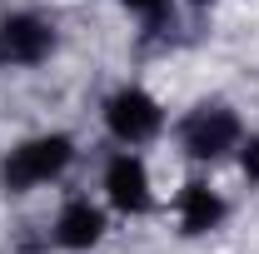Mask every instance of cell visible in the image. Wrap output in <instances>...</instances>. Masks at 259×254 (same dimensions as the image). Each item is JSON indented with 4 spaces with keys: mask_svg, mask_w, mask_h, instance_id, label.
I'll return each mask as SVG.
<instances>
[{
    "mask_svg": "<svg viewBox=\"0 0 259 254\" xmlns=\"http://www.w3.org/2000/svg\"><path fill=\"white\" fill-rule=\"evenodd\" d=\"M105 125H110V135L120 145H145V140L160 135L164 110H160V100L150 95V90L125 85V90H115V95L105 100Z\"/></svg>",
    "mask_w": 259,
    "mask_h": 254,
    "instance_id": "obj_3",
    "label": "cell"
},
{
    "mask_svg": "<svg viewBox=\"0 0 259 254\" xmlns=\"http://www.w3.org/2000/svg\"><path fill=\"white\" fill-rule=\"evenodd\" d=\"M220 220H225V199L209 190V185L190 180L180 190V229L185 234H209V229H220Z\"/></svg>",
    "mask_w": 259,
    "mask_h": 254,
    "instance_id": "obj_7",
    "label": "cell"
},
{
    "mask_svg": "<svg viewBox=\"0 0 259 254\" xmlns=\"http://www.w3.org/2000/svg\"><path fill=\"white\" fill-rule=\"evenodd\" d=\"M180 145L190 159H220L239 145V115L229 105H194L180 125Z\"/></svg>",
    "mask_w": 259,
    "mask_h": 254,
    "instance_id": "obj_2",
    "label": "cell"
},
{
    "mask_svg": "<svg viewBox=\"0 0 259 254\" xmlns=\"http://www.w3.org/2000/svg\"><path fill=\"white\" fill-rule=\"evenodd\" d=\"M194 5H204V0H194Z\"/></svg>",
    "mask_w": 259,
    "mask_h": 254,
    "instance_id": "obj_10",
    "label": "cell"
},
{
    "mask_svg": "<svg viewBox=\"0 0 259 254\" xmlns=\"http://www.w3.org/2000/svg\"><path fill=\"white\" fill-rule=\"evenodd\" d=\"M75 155V145H70V135H35L25 145H15L5 164H0V185L10 194H25L35 185H50L55 175H65V164Z\"/></svg>",
    "mask_w": 259,
    "mask_h": 254,
    "instance_id": "obj_1",
    "label": "cell"
},
{
    "mask_svg": "<svg viewBox=\"0 0 259 254\" xmlns=\"http://www.w3.org/2000/svg\"><path fill=\"white\" fill-rule=\"evenodd\" d=\"M239 164H244V175H249V180H259V135H254V140H244V155H239Z\"/></svg>",
    "mask_w": 259,
    "mask_h": 254,
    "instance_id": "obj_9",
    "label": "cell"
},
{
    "mask_svg": "<svg viewBox=\"0 0 259 254\" xmlns=\"http://www.w3.org/2000/svg\"><path fill=\"white\" fill-rule=\"evenodd\" d=\"M105 234V215H100L90 199H70L60 215H55V244L60 249H90Z\"/></svg>",
    "mask_w": 259,
    "mask_h": 254,
    "instance_id": "obj_6",
    "label": "cell"
},
{
    "mask_svg": "<svg viewBox=\"0 0 259 254\" xmlns=\"http://www.w3.org/2000/svg\"><path fill=\"white\" fill-rule=\"evenodd\" d=\"M55 50V30L40 15H5L0 20V60L5 65H40Z\"/></svg>",
    "mask_w": 259,
    "mask_h": 254,
    "instance_id": "obj_4",
    "label": "cell"
},
{
    "mask_svg": "<svg viewBox=\"0 0 259 254\" xmlns=\"http://www.w3.org/2000/svg\"><path fill=\"white\" fill-rule=\"evenodd\" d=\"M125 5L135 10V15H140V20H150V25H160L164 15L175 10V0H125Z\"/></svg>",
    "mask_w": 259,
    "mask_h": 254,
    "instance_id": "obj_8",
    "label": "cell"
},
{
    "mask_svg": "<svg viewBox=\"0 0 259 254\" xmlns=\"http://www.w3.org/2000/svg\"><path fill=\"white\" fill-rule=\"evenodd\" d=\"M105 194H110V204L120 215H145L150 209V170H145V159L120 150L105 164Z\"/></svg>",
    "mask_w": 259,
    "mask_h": 254,
    "instance_id": "obj_5",
    "label": "cell"
}]
</instances>
